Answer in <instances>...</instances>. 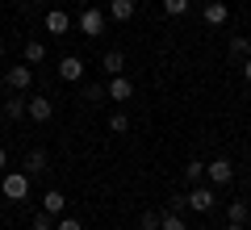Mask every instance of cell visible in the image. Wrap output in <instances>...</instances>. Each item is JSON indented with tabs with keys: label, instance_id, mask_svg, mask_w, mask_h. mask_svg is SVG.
I'll use <instances>...</instances> for the list:
<instances>
[{
	"label": "cell",
	"instance_id": "1",
	"mask_svg": "<svg viewBox=\"0 0 251 230\" xmlns=\"http://www.w3.org/2000/svg\"><path fill=\"white\" fill-rule=\"evenodd\" d=\"M0 193H4V201H25L29 197V176L25 172H4L0 176Z\"/></svg>",
	"mask_w": 251,
	"mask_h": 230
},
{
	"label": "cell",
	"instance_id": "2",
	"mask_svg": "<svg viewBox=\"0 0 251 230\" xmlns=\"http://www.w3.org/2000/svg\"><path fill=\"white\" fill-rule=\"evenodd\" d=\"M184 201H188V209H197V213H209L218 205V193H214V184H205V180H201V184H193L184 193Z\"/></svg>",
	"mask_w": 251,
	"mask_h": 230
},
{
	"label": "cell",
	"instance_id": "3",
	"mask_svg": "<svg viewBox=\"0 0 251 230\" xmlns=\"http://www.w3.org/2000/svg\"><path fill=\"white\" fill-rule=\"evenodd\" d=\"M4 88L29 92V88H34V67H29V63H13V67L4 71Z\"/></svg>",
	"mask_w": 251,
	"mask_h": 230
},
{
	"label": "cell",
	"instance_id": "4",
	"mask_svg": "<svg viewBox=\"0 0 251 230\" xmlns=\"http://www.w3.org/2000/svg\"><path fill=\"white\" fill-rule=\"evenodd\" d=\"M230 180H234V163H230V159H222V155H218V159L205 163V184L222 188V184H230Z\"/></svg>",
	"mask_w": 251,
	"mask_h": 230
},
{
	"label": "cell",
	"instance_id": "5",
	"mask_svg": "<svg viewBox=\"0 0 251 230\" xmlns=\"http://www.w3.org/2000/svg\"><path fill=\"white\" fill-rule=\"evenodd\" d=\"M105 26H109L105 9H84L80 13V34L84 38H100V34H105Z\"/></svg>",
	"mask_w": 251,
	"mask_h": 230
},
{
	"label": "cell",
	"instance_id": "6",
	"mask_svg": "<svg viewBox=\"0 0 251 230\" xmlns=\"http://www.w3.org/2000/svg\"><path fill=\"white\" fill-rule=\"evenodd\" d=\"M84 71H88V67H84L80 54H67V59H59V80H63V84H80V80H84Z\"/></svg>",
	"mask_w": 251,
	"mask_h": 230
},
{
	"label": "cell",
	"instance_id": "7",
	"mask_svg": "<svg viewBox=\"0 0 251 230\" xmlns=\"http://www.w3.org/2000/svg\"><path fill=\"white\" fill-rule=\"evenodd\" d=\"M25 117H34V122H50V117H54V101L50 97H25Z\"/></svg>",
	"mask_w": 251,
	"mask_h": 230
},
{
	"label": "cell",
	"instance_id": "8",
	"mask_svg": "<svg viewBox=\"0 0 251 230\" xmlns=\"http://www.w3.org/2000/svg\"><path fill=\"white\" fill-rule=\"evenodd\" d=\"M201 17H205V26H226L230 21V4L226 0H205V9H201Z\"/></svg>",
	"mask_w": 251,
	"mask_h": 230
},
{
	"label": "cell",
	"instance_id": "9",
	"mask_svg": "<svg viewBox=\"0 0 251 230\" xmlns=\"http://www.w3.org/2000/svg\"><path fill=\"white\" fill-rule=\"evenodd\" d=\"M105 97H109V101H130V97H134V84L126 80V76H109Z\"/></svg>",
	"mask_w": 251,
	"mask_h": 230
},
{
	"label": "cell",
	"instance_id": "10",
	"mask_svg": "<svg viewBox=\"0 0 251 230\" xmlns=\"http://www.w3.org/2000/svg\"><path fill=\"white\" fill-rule=\"evenodd\" d=\"M67 29H72V17H67V13H63V9H50V13H46V34L63 38V34H67Z\"/></svg>",
	"mask_w": 251,
	"mask_h": 230
},
{
	"label": "cell",
	"instance_id": "11",
	"mask_svg": "<svg viewBox=\"0 0 251 230\" xmlns=\"http://www.w3.org/2000/svg\"><path fill=\"white\" fill-rule=\"evenodd\" d=\"M134 9H138V0H109V13H105V17L130 21V17H134Z\"/></svg>",
	"mask_w": 251,
	"mask_h": 230
},
{
	"label": "cell",
	"instance_id": "12",
	"mask_svg": "<svg viewBox=\"0 0 251 230\" xmlns=\"http://www.w3.org/2000/svg\"><path fill=\"white\" fill-rule=\"evenodd\" d=\"M42 209H46V213H54V218H59V213L67 209V197H63L59 188H46V193H42Z\"/></svg>",
	"mask_w": 251,
	"mask_h": 230
},
{
	"label": "cell",
	"instance_id": "13",
	"mask_svg": "<svg viewBox=\"0 0 251 230\" xmlns=\"http://www.w3.org/2000/svg\"><path fill=\"white\" fill-rule=\"evenodd\" d=\"M100 67H105V76H122V71H126V54L122 51H105Z\"/></svg>",
	"mask_w": 251,
	"mask_h": 230
},
{
	"label": "cell",
	"instance_id": "14",
	"mask_svg": "<svg viewBox=\"0 0 251 230\" xmlns=\"http://www.w3.org/2000/svg\"><path fill=\"white\" fill-rule=\"evenodd\" d=\"M42 172H46V151H29V155H25V176H42Z\"/></svg>",
	"mask_w": 251,
	"mask_h": 230
},
{
	"label": "cell",
	"instance_id": "15",
	"mask_svg": "<svg viewBox=\"0 0 251 230\" xmlns=\"http://www.w3.org/2000/svg\"><path fill=\"white\" fill-rule=\"evenodd\" d=\"M42 59H46V42H42V38H29V42H25V63L34 67V63H42Z\"/></svg>",
	"mask_w": 251,
	"mask_h": 230
},
{
	"label": "cell",
	"instance_id": "16",
	"mask_svg": "<svg viewBox=\"0 0 251 230\" xmlns=\"http://www.w3.org/2000/svg\"><path fill=\"white\" fill-rule=\"evenodd\" d=\"M184 180L188 184H201V180H205V159H188L184 163Z\"/></svg>",
	"mask_w": 251,
	"mask_h": 230
},
{
	"label": "cell",
	"instance_id": "17",
	"mask_svg": "<svg viewBox=\"0 0 251 230\" xmlns=\"http://www.w3.org/2000/svg\"><path fill=\"white\" fill-rule=\"evenodd\" d=\"M4 117H9V122H21V117H25V97H9L4 101Z\"/></svg>",
	"mask_w": 251,
	"mask_h": 230
},
{
	"label": "cell",
	"instance_id": "18",
	"mask_svg": "<svg viewBox=\"0 0 251 230\" xmlns=\"http://www.w3.org/2000/svg\"><path fill=\"white\" fill-rule=\"evenodd\" d=\"M230 54H234V59H247V54H251V38L247 34H234L230 38Z\"/></svg>",
	"mask_w": 251,
	"mask_h": 230
},
{
	"label": "cell",
	"instance_id": "19",
	"mask_svg": "<svg viewBox=\"0 0 251 230\" xmlns=\"http://www.w3.org/2000/svg\"><path fill=\"white\" fill-rule=\"evenodd\" d=\"M130 130V117L126 113H109V134H126Z\"/></svg>",
	"mask_w": 251,
	"mask_h": 230
},
{
	"label": "cell",
	"instance_id": "20",
	"mask_svg": "<svg viewBox=\"0 0 251 230\" xmlns=\"http://www.w3.org/2000/svg\"><path fill=\"white\" fill-rule=\"evenodd\" d=\"M226 218L230 222H247V201H230L226 205Z\"/></svg>",
	"mask_w": 251,
	"mask_h": 230
},
{
	"label": "cell",
	"instance_id": "21",
	"mask_svg": "<svg viewBox=\"0 0 251 230\" xmlns=\"http://www.w3.org/2000/svg\"><path fill=\"white\" fill-rule=\"evenodd\" d=\"M159 230H188V226H184V218H180V213H163Z\"/></svg>",
	"mask_w": 251,
	"mask_h": 230
},
{
	"label": "cell",
	"instance_id": "22",
	"mask_svg": "<svg viewBox=\"0 0 251 230\" xmlns=\"http://www.w3.org/2000/svg\"><path fill=\"white\" fill-rule=\"evenodd\" d=\"M34 230H54V213L38 209V213H34Z\"/></svg>",
	"mask_w": 251,
	"mask_h": 230
},
{
	"label": "cell",
	"instance_id": "23",
	"mask_svg": "<svg viewBox=\"0 0 251 230\" xmlns=\"http://www.w3.org/2000/svg\"><path fill=\"white\" fill-rule=\"evenodd\" d=\"M163 13L168 17H180V13H188V0H163Z\"/></svg>",
	"mask_w": 251,
	"mask_h": 230
},
{
	"label": "cell",
	"instance_id": "24",
	"mask_svg": "<svg viewBox=\"0 0 251 230\" xmlns=\"http://www.w3.org/2000/svg\"><path fill=\"white\" fill-rule=\"evenodd\" d=\"M100 97H105V84H88V88H84V105H97Z\"/></svg>",
	"mask_w": 251,
	"mask_h": 230
},
{
	"label": "cell",
	"instance_id": "25",
	"mask_svg": "<svg viewBox=\"0 0 251 230\" xmlns=\"http://www.w3.org/2000/svg\"><path fill=\"white\" fill-rule=\"evenodd\" d=\"M159 222H163V213L147 209V213H143V222H138V226H143V230H159Z\"/></svg>",
	"mask_w": 251,
	"mask_h": 230
},
{
	"label": "cell",
	"instance_id": "26",
	"mask_svg": "<svg viewBox=\"0 0 251 230\" xmlns=\"http://www.w3.org/2000/svg\"><path fill=\"white\" fill-rule=\"evenodd\" d=\"M54 230H84V226H80V218H59Z\"/></svg>",
	"mask_w": 251,
	"mask_h": 230
},
{
	"label": "cell",
	"instance_id": "27",
	"mask_svg": "<svg viewBox=\"0 0 251 230\" xmlns=\"http://www.w3.org/2000/svg\"><path fill=\"white\" fill-rule=\"evenodd\" d=\"M184 209H188V201H184V197H172V209H168V213H184Z\"/></svg>",
	"mask_w": 251,
	"mask_h": 230
},
{
	"label": "cell",
	"instance_id": "28",
	"mask_svg": "<svg viewBox=\"0 0 251 230\" xmlns=\"http://www.w3.org/2000/svg\"><path fill=\"white\" fill-rule=\"evenodd\" d=\"M4 172H9V151L0 147V176H4Z\"/></svg>",
	"mask_w": 251,
	"mask_h": 230
},
{
	"label": "cell",
	"instance_id": "29",
	"mask_svg": "<svg viewBox=\"0 0 251 230\" xmlns=\"http://www.w3.org/2000/svg\"><path fill=\"white\" fill-rule=\"evenodd\" d=\"M243 80L251 84V54H247V59H243Z\"/></svg>",
	"mask_w": 251,
	"mask_h": 230
},
{
	"label": "cell",
	"instance_id": "30",
	"mask_svg": "<svg viewBox=\"0 0 251 230\" xmlns=\"http://www.w3.org/2000/svg\"><path fill=\"white\" fill-rule=\"evenodd\" d=\"M226 230H247V222H230V226H226Z\"/></svg>",
	"mask_w": 251,
	"mask_h": 230
},
{
	"label": "cell",
	"instance_id": "31",
	"mask_svg": "<svg viewBox=\"0 0 251 230\" xmlns=\"http://www.w3.org/2000/svg\"><path fill=\"white\" fill-rule=\"evenodd\" d=\"M0 54H4V38H0Z\"/></svg>",
	"mask_w": 251,
	"mask_h": 230
},
{
	"label": "cell",
	"instance_id": "32",
	"mask_svg": "<svg viewBox=\"0 0 251 230\" xmlns=\"http://www.w3.org/2000/svg\"><path fill=\"white\" fill-rule=\"evenodd\" d=\"M0 88H4V76H0Z\"/></svg>",
	"mask_w": 251,
	"mask_h": 230
}]
</instances>
